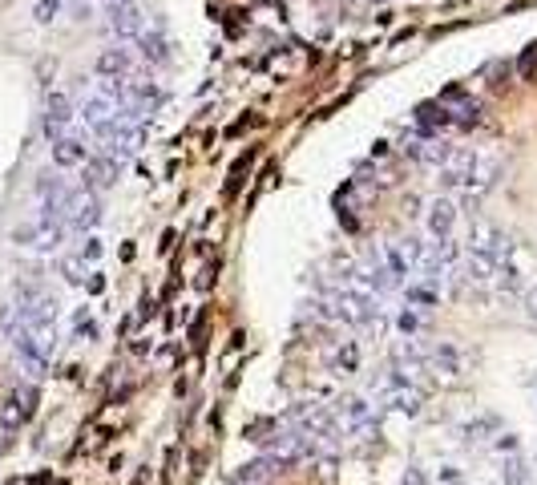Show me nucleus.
Segmentation results:
<instances>
[{
	"mask_svg": "<svg viewBox=\"0 0 537 485\" xmlns=\"http://www.w3.org/2000/svg\"><path fill=\"white\" fill-rule=\"evenodd\" d=\"M424 372H433V376H441V380H457V376L465 372V352H461L457 344H433V348H428Z\"/></svg>",
	"mask_w": 537,
	"mask_h": 485,
	"instance_id": "9d476101",
	"label": "nucleus"
},
{
	"mask_svg": "<svg viewBox=\"0 0 537 485\" xmlns=\"http://www.w3.org/2000/svg\"><path fill=\"white\" fill-rule=\"evenodd\" d=\"M332 417L340 425V437H356V441H372L380 433V409L368 397H344L332 405Z\"/></svg>",
	"mask_w": 537,
	"mask_h": 485,
	"instance_id": "7ed1b4c3",
	"label": "nucleus"
},
{
	"mask_svg": "<svg viewBox=\"0 0 537 485\" xmlns=\"http://www.w3.org/2000/svg\"><path fill=\"white\" fill-rule=\"evenodd\" d=\"M53 146V162H57V170H81L89 158H93V138L77 126V130H69V134H61V138H53L49 142Z\"/></svg>",
	"mask_w": 537,
	"mask_h": 485,
	"instance_id": "0eeeda50",
	"label": "nucleus"
},
{
	"mask_svg": "<svg viewBox=\"0 0 537 485\" xmlns=\"http://www.w3.org/2000/svg\"><path fill=\"white\" fill-rule=\"evenodd\" d=\"M77 126H81L77 122V106L69 102L65 93H49V102H45V134H49V142L69 134V130H77Z\"/></svg>",
	"mask_w": 537,
	"mask_h": 485,
	"instance_id": "1a4fd4ad",
	"label": "nucleus"
},
{
	"mask_svg": "<svg viewBox=\"0 0 537 485\" xmlns=\"http://www.w3.org/2000/svg\"><path fill=\"white\" fill-rule=\"evenodd\" d=\"M328 364L336 376H352L360 368V344L356 340H340L332 352H328Z\"/></svg>",
	"mask_w": 537,
	"mask_h": 485,
	"instance_id": "4468645a",
	"label": "nucleus"
},
{
	"mask_svg": "<svg viewBox=\"0 0 537 485\" xmlns=\"http://www.w3.org/2000/svg\"><path fill=\"white\" fill-rule=\"evenodd\" d=\"M13 239L21 243V247H29V251H57L65 239H69V227L57 219V215H37V219H29V223H21L17 231H13Z\"/></svg>",
	"mask_w": 537,
	"mask_h": 485,
	"instance_id": "20e7f679",
	"label": "nucleus"
},
{
	"mask_svg": "<svg viewBox=\"0 0 537 485\" xmlns=\"http://www.w3.org/2000/svg\"><path fill=\"white\" fill-rule=\"evenodd\" d=\"M441 174V186H449V190H489L493 186V178H497V162L493 158H485V154H477V150H453V158L437 170Z\"/></svg>",
	"mask_w": 537,
	"mask_h": 485,
	"instance_id": "f03ea898",
	"label": "nucleus"
},
{
	"mask_svg": "<svg viewBox=\"0 0 537 485\" xmlns=\"http://www.w3.org/2000/svg\"><path fill=\"white\" fill-rule=\"evenodd\" d=\"M372 405L376 409H388V413H404V417H416L424 409V388L416 376L400 372V368H388L372 380Z\"/></svg>",
	"mask_w": 537,
	"mask_h": 485,
	"instance_id": "f257e3e1",
	"label": "nucleus"
},
{
	"mask_svg": "<svg viewBox=\"0 0 537 485\" xmlns=\"http://www.w3.org/2000/svg\"><path fill=\"white\" fill-rule=\"evenodd\" d=\"M105 25H110V33L118 41H138L150 33V17L134 5V0H114L110 13H105Z\"/></svg>",
	"mask_w": 537,
	"mask_h": 485,
	"instance_id": "423d86ee",
	"label": "nucleus"
},
{
	"mask_svg": "<svg viewBox=\"0 0 537 485\" xmlns=\"http://www.w3.org/2000/svg\"><path fill=\"white\" fill-rule=\"evenodd\" d=\"M453 150H457V146H449L441 134H424V138L408 142V154H412L420 166H428V170H441V166L453 158Z\"/></svg>",
	"mask_w": 537,
	"mask_h": 485,
	"instance_id": "9b49d317",
	"label": "nucleus"
},
{
	"mask_svg": "<svg viewBox=\"0 0 537 485\" xmlns=\"http://www.w3.org/2000/svg\"><path fill=\"white\" fill-rule=\"evenodd\" d=\"M33 401H37V393L33 388H17V393L5 401V409H0V429H17V425H25L29 421V413H33Z\"/></svg>",
	"mask_w": 537,
	"mask_h": 485,
	"instance_id": "ddd939ff",
	"label": "nucleus"
},
{
	"mask_svg": "<svg viewBox=\"0 0 537 485\" xmlns=\"http://www.w3.org/2000/svg\"><path fill=\"white\" fill-rule=\"evenodd\" d=\"M400 485H428V481H424V473H420V469H408Z\"/></svg>",
	"mask_w": 537,
	"mask_h": 485,
	"instance_id": "dca6fc26",
	"label": "nucleus"
},
{
	"mask_svg": "<svg viewBox=\"0 0 537 485\" xmlns=\"http://www.w3.org/2000/svg\"><path fill=\"white\" fill-rule=\"evenodd\" d=\"M97 77H138L142 73V57L130 45H110L97 53Z\"/></svg>",
	"mask_w": 537,
	"mask_h": 485,
	"instance_id": "6e6552de",
	"label": "nucleus"
},
{
	"mask_svg": "<svg viewBox=\"0 0 537 485\" xmlns=\"http://www.w3.org/2000/svg\"><path fill=\"white\" fill-rule=\"evenodd\" d=\"M469 255H477V259H489V263H505V259H513V243H509V235L497 227V223H489V219H477L473 227H469Z\"/></svg>",
	"mask_w": 537,
	"mask_h": 485,
	"instance_id": "39448f33",
	"label": "nucleus"
},
{
	"mask_svg": "<svg viewBox=\"0 0 537 485\" xmlns=\"http://www.w3.org/2000/svg\"><path fill=\"white\" fill-rule=\"evenodd\" d=\"M57 13H61V0H37V9H33V17H37L41 25L57 21Z\"/></svg>",
	"mask_w": 537,
	"mask_h": 485,
	"instance_id": "2eb2a0df",
	"label": "nucleus"
},
{
	"mask_svg": "<svg viewBox=\"0 0 537 485\" xmlns=\"http://www.w3.org/2000/svg\"><path fill=\"white\" fill-rule=\"evenodd\" d=\"M457 203L453 199H437V203H428V215H424V227H428V239H453L457 235Z\"/></svg>",
	"mask_w": 537,
	"mask_h": 485,
	"instance_id": "f8f14e48",
	"label": "nucleus"
}]
</instances>
